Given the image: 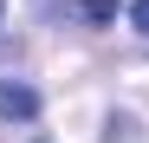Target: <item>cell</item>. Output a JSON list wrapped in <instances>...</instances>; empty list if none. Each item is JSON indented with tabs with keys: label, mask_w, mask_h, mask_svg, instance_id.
Here are the masks:
<instances>
[{
	"label": "cell",
	"mask_w": 149,
	"mask_h": 143,
	"mask_svg": "<svg viewBox=\"0 0 149 143\" xmlns=\"http://www.w3.org/2000/svg\"><path fill=\"white\" fill-rule=\"evenodd\" d=\"M0 117H7V124H33L39 117V91L19 85V78H0Z\"/></svg>",
	"instance_id": "6da1fadb"
},
{
	"label": "cell",
	"mask_w": 149,
	"mask_h": 143,
	"mask_svg": "<svg viewBox=\"0 0 149 143\" xmlns=\"http://www.w3.org/2000/svg\"><path fill=\"white\" fill-rule=\"evenodd\" d=\"M78 20H84V26H110V20H117V0H78Z\"/></svg>",
	"instance_id": "7a4b0ae2"
},
{
	"label": "cell",
	"mask_w": 149,
	"mask_h": 143,
	"mask_svg": "<svg viewBox=\"0 0 149 143\" xmlns=\"http://www.w3.org/2000/svg\"><path fill=\"white\" fill-rule=\"evenodd\" d=\"M123 13H130V26H136V33H149V0H130Z\"/></svg>",
	"instance_id": "3957f363"
},
{
	"label": "cell",
	"mask_w": 149,
	"mask_h": 143,
	"mask_svg": "<svg viewBox=\"0 0 149 143\" xmlns=\"http://www.w3.org/2000/svg\"><path fill=\"white\" fill-rule=\"evenodd\" d=\"M0 20H7V0H0Z\"/></svg>",
	"instance_id": "277c9868"
},
{
	"label": "cell",
	"mask_w": 149,
	"mask_h": 143,
	"mask_svg": "<svg viewBox=\"0 0 149 143\" xmlns=\"http://www.w3.org/2000/svg\"><path fill=\"white\" fill-rule=\"evenodd\" d=\"M39 143H45V137H39Z\"/></svg>",
	"instance_id": "5b68a950"
}]
</instances>
